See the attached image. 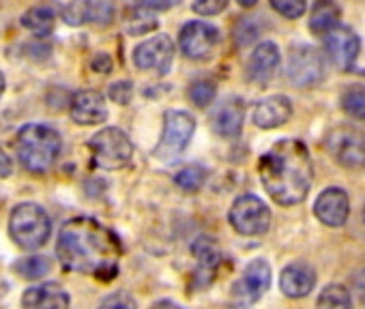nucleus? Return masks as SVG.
Wrapping results in <instances>:
<instances>
[{"instance_id": "nucleus-42", "label": "nucleus", "mask_w": 365, "mask_h": 309, "mask_svg": "<svg viewBox=\"0 0 365 309\" xmlns=\"http://www.w3.org/2000/svg\"><path fill=\"white\" fill-rule=\"evenodd\" d=\"M228 309H247L245 305H239V303H235V305H230Z\"/></svg>"}, {"instance_id": "nucleus-33", "label": "nucleus", "mask_w": 365, "mask_h": 309, "mask_svg": "<svg viewBox=\"0 0 365 309\" xmlns=\"http://www.w3.org/2000/svg\"><path fill=\"white\" fill-rule=\"evenodd\" d=\"M99 309H138V305L127 292H114L101 300Z\"/></svg>"}, {"instance_id": "nucleus-7", "label": "nucleus", "mask_w": 365, "mask_h": 309, "mask_svg": "<svg viewBox=\"0 0 365 309\" xmlns=\"http://www.w3.org/2000/svg\"><path fill=\"white\" fill-rule=\"evenodd\" d=\"M324 146L331 154V159L344 168H363L365 166V133L350 127L339 125L327 133Z\"/></svg>"}, {"instance_id": "nucleus-5", "label": "nucleus", "mask_w": 365, "mask_h": 309, "mask_svg": "<svg viewBox=\"0 0 365 309\" xmlns=\"http://www.w3.org/2000/svg\"><path fill=\"white\" fill-rule=\"evenodd\" d=\"M194 131H196V120L192 114L182 110H168L163 116V133L153 154L159 162H165V164L178 159L190 146Z\"/></svg>"}, {"instance_id": "nucleus-10", "label": "nucleus", "mask_w": 365, "mask_h": 309, "mask_svg": "<svg viewBox=\"0 0 365 309\" xmlns=\"http://www.w3.org/2000/svg\"><path fill=\"white\" fill-rule=\"evenodd\" d=\"M269 286H271V266L267 260L256 258L245 266L243 275L232 286V298H235V303L250 307L262 298V294L269 290Z\"/></svg>"}, {"instance_id": "nucleus-43", "label": "nucleus", "mask_w": 365, "mask_h": 309, "mask_svg": "<svg viewBox=\"0 0 365 309\" xmlns=\"http://www.w3.org/2000/svg\"><path fill=\"white\" fill-rule=\"evenodd\" d=\"M363 221H365V206H363Z\"/></svg>"}, {"instance_id": "nucleus-31", "label": "nucleus", "mask_w": 365, "mask_h": 309, "mask_svg": "<svg viewBox=\"0 0 365 309\" xmlns=\"http://www.w3.org/2000/svg\"><path fill=\"white\" fill-rule=\"evenodd\" d=\"M271 7L288 18V20H297L305 14V0H271Z\"/></svg>"}, {"instance_id": "nucleus-39", "label": "nucleus", "mask_w": 365, "mask_h": 309, "mask_svg": "<svg viewBox=\"0 0 365 309\" xmlns=\"http://www.w3.org/2000/svg\"><path fill=\"white\" fill-rule=\"evenodd\" d=\"M356 288H359L361 298L365 300V273H359V277H356Z\"/></svg>"}, {"instance_id": "nucleus-13", "label": "nucleus", "mask_w": 365, "mask_h": 309, "mask_svg": "<svg viewBox=\"0 0 365 309\" xmlns=\"http://www.w3.org/2000/svg\"><path fill=\"white\" fill-rule=\"evenodd\" d=\"M324 46H327L331 61L344 71L352 69L361 50V41L354 35V31H350L348 26H339V24L324 35Z\"/></svg>"}, {"instance_id": "nucleus-4", "label": "nucleus", "mask_w": 365, "mask_h": 309, "mask_svg": "<svg viewBox=\"0 0 365 309\" xmlns=\"http://www.w3.org/2000/svg\"><path fill=\"white\" fill-rule=\"evenodd\" d=\"M9 234L18 247L26 251H35L48 243L52 234V224H50L48 213L39 204L22 202L11 211Z\"/></svg>"}, {"instance_id": "nucleus-18", "label": "nucleus", "mask_w": 365, "mask_h": 309, "mask_svg": "<svg viewBox=\"0 0 365 309\" xmlns=\"http://www.w3.org/2000/svg\"><path fill=\"white\" fill-rule=\"evenodd\" d=\"M290 116H292V103L284 95L267 97L254 108V122L260 129H277L286 125Z\"/></svg>"}, {"instance_id": "nucleus-22", "label": "nucleus", "mask_w": 365, "mask_h": 309, "mask_svg": "<svg viewBox=\"0 0 365 309\" xmlns=\"http://www.w3.org/2000/svg\"><path fill=\"white\" fill-rule=\"evenodd\" d=\"M339 22V7L335 0H316L309 16V31L316 37H324Z\"/></svg>"}, {"instance_id": "nucleus-20", "label": "nucleus", "mask_w": 365, "mask_h": 309, "mask_svg": "<svg viewBox=\"0 0 365 309\" xmlns=\"http://www.w3.org/2000/svg\"><path fill=\"white\" fill-rule=\"evenodd\" d=\"M245 120V105L239 97L224 99L213 112V129L222 137H237L243 129Z\"/></svg>"}, {"instance_id": "nucleus-12", "label": "nucleus", "mask_w": 365, "mask_h": 309, "mask_svg": "<svg viewBox=\"0 0 365 309\" xmlns=\"http://www.w3.org/2000/svg\"><path fill=\"white\" fill-rule=\"evenodd\" d=\"M174 58V43L168 35H155L142 41L133 52V63L142 71H155L165 75Z\"/></svg>"}, {"instance_id": "nucleus-41", "label": "nucleus", "mask_w": 365, "mask_h": 309, "mask_svg": "<svg viewBox=\"0 0 365 309\" xmlns=\"http://www.w3.org/2000/svg\"><path fill=\"white\" fill-rule=\"evenodd\" d=\"M3 93H5V75L0 71V97H3Z\"/></svg>"}, {"instance_id": "nucleus-9", "label": "nucleus", "mask_w": 365, "mask_h": 309, "mask_svg": "<svg viewBox=\"0 0 365 309\" xmlns=\"http://www.w3.org/2000/svg\"><path fill=\"white\" fill-rule=\"evenodd\" d=\"M286 78L297 88H307L324 78V58L312 46H297L288 54Z\"/></svg>"}, {"instance_id": "nucleus-17", "label": "nucleus", "mask_w": 365, "mask_h": 309, "mask_svg": "<svg viewBox=\"0 0 365 309\" xmlns=\"http://www.w3.org/2000/svg\"><path fill=\"white\" fill-rule=\"evenodd\" d=\"M316 286V271L307 262H292L279 275V288L288 298H303Z\"/></svg>"}, {"instance_id": "nucleus-2", "label": "nucleus", "mask_w": 365, "mask_h": 309, "mask_svg": "<svg viewBox=\"0 0 365 309\" xmlns=\"http://www.w3.org/2000/svg\"><path fill=\"white\" fill-rule=\"evenodd\" d=\"M267 194L282 206L301 204L312 187L314 168L309 150L301 140H279L258 162Z\"/></svg>"}, {"instance_id": "nucleus-11", "label": "nucleus", "mask_w": 365, "mask_h": 309, "mask_svg": "<svg viewBox=\"0 0 365 309\" xmlns=\"http://www.w3.org/2000/svg\"><path fill=\"white\" fill-rule=\"evenodd\" d=\"M180 52L185 54L192 61H207L209 56H213L217 43H220V31L207 22H190L182 26L180 37Z\"/></svg>"}, {"instance_id": "nucleus-36", "label": "nucleus", "mask_w": 365, "mask_h": 309, "mask_svg": "<svg viewBox=\"0 0 365 309\" xmlns=\"http://www.w3.org/2000/svg\"><path fill=\"white\" fill-rule=\"evenodd\" d=\"M135 5L146 11H165V9H170L172 0H135Z\"/></svg>"}, {"instance_id": "nucleus-35", "label": "nucleus", "mask_w": 365, "mask_h": 309, "mask_svg": "<svg viewBox=\"0 0 365 309\" xmlns=\"http://www.w3.org/2000/svg\"><path fill=\"white\" fill-rule=\"evenodd\" d=\"M108 97H110L114 103H118V105H127V103L131 101V97H133V86H131V82H116V84H112L110 90H108Z\"/></svg>"}, {"instance_id": "nucleus-1", "label": "nucleus", "mask_w": 365, "mask_h": 309, "mask_svg": "<svg viewBox=\"0 0 365 309\" xmlns=\"http://www.w3.org/2000/svg\"><path fill=\"white\" fill-rule=\"evenodd\" d=\"M56 256L67 271L112 279L118 271L120 243L97 219L76 217L61 228Z\"/></svg>"}, {"instance_id": "nucleus-6", "label": "nucleus", "mask_w": 365, "mask_h": 309, "mask_svg": "<svg viewBox=\"0 0 365 309\" xmlns=\"http://www.w3.org/2000/svg\"><path fill=\"white\" fill-rule=\"evenodd\" d=\"M93 164L101 170H120L131 162L133 144L118 127H106L95 133L88 142Z\"/></svg>"}, {"instance_id": "nucleus-26", "label": "nucleus", "mask_w": 365, "mask_h": 309, "mask_svg": "<svg viewBox=\"0 0 365 309\" xmlns=\"http://www.w3.org/2000/svg\"><path fill=\"white\" fill-rule=\"evenodd\" d=\"M50 266H52L50 260L43 256H29L14 264L16 273H20L24 279H41L43 275L50 273Z\"/></svg>"}, {"instance_id": "nucleus-15", "label": "nucleus", "mask_w": 365, "mask_h": 309, "mask_svg": "<svg viewBox=\"0 0 365 309\" xmlns=\"http://www.w3.org/2000/svg\"><path fill=\"white\" fill-rule=\"evenodd\" d=\"M69 114L73 122L88 127V125H99L108 118V108L106 99L97 90H80L73 95L69 103Z\"/></svg>"}, {"instance_id": "nucleus-30", "label": "nucleus", "mask_w": 365, "mask_h": 309, "mask_svg": "<svg viewBox=\"0 0 365 309\" xmlns=\"http://www.w3.org/2000/svg\"><path fill=\"white\" fill-rule=\"evenodd\" d=\"M215 93H217V86L211 82V80H196L192 86H190V99L198 105V108H207L213 99H215Z\"/></svg>"}, {"instance_id": "nucleus-3", "label": "nucleus", "mask_w": 365, "mask_h": 309, "mask_svg": "<svg viewBox=\"0 0 365 309\" xmlns=\"http://www.w3.org/2000/svg\"><path fill=\"white\" fill-rule=\"evenodd\" d=\"M16 152L20 164L35 174L48 172L61 154V135L48 125H24L16 140Z\"/></svg>"}, {"instance_id": "nucleus-8", "label": "nucleus", "mask_w": 365, "mask_h": 309, "mask_svg": "<svg viewBox=\"0 0 365 309\" xmlns=\"http://www.w3.org/2000/svg\"><path fill=\"white\" fill-rule=\"evenodd\" d=\"M230 226L243 236H260L271 226V211L260 198L241 196L230 209Z\"/></svg>"}, {"instance_id": "nucleus-24", "label": "nucleus", "mask_w": 365, "mask_h": 309, "mask_svg": "<svg viewBox=\"0 0 365 309\" xmlns=\"http://www.w3.org/2000/svg\"><path fill=\"white\" fill-rule=\"evenodd\" d=\"M316 309H352L350 292L339 283H329L322 288L316 300Z\"/></svg>"}, {"instance_id": "nucleus-38", "label": "nucleus", "mask_w": 365, "mask_h": 309, "mask_svg": "<svg viewBox=\"0 0 365 309\" xmlns=\"http://www.w3.org/2000/svg\"><path fill=\"white\" fill-rule=\"evenodd\" d=\"M153 309H182V307L176 305V303H172V300H159V303L153 305Z\"/></svg>"}, {"instance_id": "nucleus-29", "label": "nucleus", "mask_w": 365, "mask_h": 309, "mask_svg": "<svg viewBox=\"0 0 365 309\" xmlns=\"http://www.w3.org/2000/svg\"><path fill=\"white\" fill-rule=\"evenodd\" d=\"M63 18L69 26H82L91 22V0H71L63 11Z\"/></svg>"}, {"instance_id": "nucleus-25", "label": "nucleus", "mask_w": 365, "mask_h": 309, "mask_svg": "<svg viewBox=\"0 0 365 309\" xmlns=\"http://www.w3.org/2000/svg\"><path fill=\"white\" fill-rule=\"evenodd\" d=\"M341 110L354 120H365V88L363 86L346 88L341 93Z\"/></svg>"}, {"instance_id": "nucleus-23", "label": "nucleus", "mask_w": 365, "mask_h": 309, "mask_svg": "<svg viewBox=\"0 0 365 309\" xmlns=\"http://www.w3.org/2000/svg\"><path fill=\"white\" fill-rule=\"evenodd\" d=\"M56 24V14L50 7H33L22 16V26L29 28L31 33L39 35V37H48L54 31Z\"/></svg>"}, {"instance_id": "nucleus-21", "label": "nucleus", "mask_w": 365, "mask_h": 309, "mask_svg": "<svg viewBox=\"0 0 365 309\" xmlns=\"http://www.w3.org/2000/svg\"><path fill=\"white\" fill-rule=\"evenodd\" d=\"M192 253L196 256L198 260V271H196V277H200V286H207L213 281L215 273H217V266H220V249L215 245L213 239L209 236H200L194 241L192 245Z\"/></svg>"}, {"instance_id": "nucleus-37", "label": "nucleus", "mask_w": 365, "mask_h": 309, "mask_svg": "<svg viewBox=\"0 0 365 309\" xmlns=\"http://www.w3.org/2000/svg\"><path fill=\"white\" fill-rule=\"evenodd\" d=\"M11 172H14V162H11L9 154L3 148H0V179L11 177Z\"/></svg>"}, {"instance_id": "nucleus-32", "label": "nucleus", "mask_w": 365, "mask_h": 309, "mask_svg": "<svg viewBox=\"0 0 365 309\" xmlns=\"http://www.w3.org/2000/svg\"><path fill=\"white\" fill-rule=\"evenodd\" d=\"M114 18V7L110 3H106V0H97V3H93L91 0V22L95 24H110Z\"/></svg>"}, {"instance_id": "nucleus-28", "label": "nucleus", "mask_w": 365, "mask_h": 309, "mask_svg": "<svg viewBox=\"0 0 365 309\" xmlns=\"http://www.w3.org/2000/svg\"><path fill=\"white\" fill-rule=\"evenodd\" d=\"M207 181V172L200 168V166H190V168H182L176 177H174V183L185 189V192H198Z\"/></svg>"}, {"instance_id": "nucleus-19", "label": "nucleus", "mask_w": 365, "mask_h": 309, "mask_svg": "<svg viewBox=\"0 0 365 309\" xmlns=\"http://www.w3.org/2000/svg\"><path fill=\"white\" fill-rule=\"evenodd\" d=\"M69 294L58 283L33 286L22 296L24 309H69Z\"/></svg>"}, {"instance_id": "nucleus-40", "label": "nucleus", "mask_w": 365, "mask_h": 309, "mask_svg": "<svg viewBox=\"0 0 365 309\" xmlns=\"http://www.w3.org/2000/svg\"><path fill=\"white\" fill-rule=\"evenodd\" d=\"M237 3L241 5V7H245V9H250V7H254L258 0H237Z\"/></svg>"}, {"instance_id": "nucleus-16", "label": "nucleus", "mask_w": 365, "mask_h": 309, "mask_svg": "<svg viewBox=\"0 0 365 309\" xmlns=\"http://www.w3.org/2000/svg\"><path fill=\"white\" fill-rule=\"evenodd\" d=\"M279 67V48L273 43V41H264L260 43L252 56H250V63H247V78L258 84V86H264L273 80L275 71Z\"/></svg>"}, {"instance_id": "nucleus-14", "label": "nucleus", "mask_w": 365, "mask_h": 309, "mask_svg": "<svg viewBox=\"0 0 365 309\" xmlns=\"http://www.w3.org/2000/svg\"><path fill=\"white\" fill-rule=\"evenodd\" d=\"M350 213L348 194L341 187H327L314 204V215L329 228H341Z\"/></svg>"}, {"instance_id": "nucleus-34", "label": "nucleus", "mask_w": 365, "mask_h": 309, "mask_svg": "<svg viewBox=\"0 0 365 309\" xmlns=\"http://www.w3.org/2000/svg\"><path fill=\"white\" fill-rule=\"evenodd\" d=\"M228 7V0H194L192 9L198 16H217Z\"/></svg>"}, {"instance_id": "nucleus-27", "label": "nucleus", "mask_w": 365, "mask_h": 309, "mask_svg": "<svg viewBox=\"0 0 365 309\" xmlns=\"http://www.w3.org/2000/svg\"><path fill=\"white\" fill-rule=\"evenodd\" d=\"M123 22H125V28H127L129 35H144V33L157 28V22H155V20L150 18V14H146V9H142V7L129 11L127 18H123Z\"/></svg>"}]
</instances>
